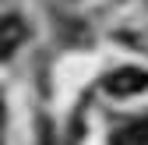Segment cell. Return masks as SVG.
I'll return each mask as SVG.
<instances>
[{
    "mask_svg": "<svg viewBox=\"0 0 148 145\" xmlns=\"http://www.w3.org/2000/svg\"><path fill=\"white\" fill-rule=\"evenodd\" d=\"M145 88H148V71H141V67H116L113 75L106 78V92L120 96V99L138 96V92H145Z\"/></svg>",
    "mask_w": 148,
    "mask_h": 145,
    "instance_id": "obj_1",
    "label": "cell"
},
{
    "mask_svg": "<svg viewBox=\"0 0 148 145\" xmlns=\"http://www.w3.org/2000/svg\"><path fill=\"white\" fill-rule=\"evenodd\" d=\"M25 35H28V28H25V21H21L18 14L0 18V60H7L11 53L25 43Z\"/></svg>",
    "mask_w": 148,
    "mask_h": 145,
    "instance_id": "obj_2",
    "label": "cell"
},
{
    "mask_svg": "<svg viewBox=\"0 0 148 145\" xmlns=\"http://www.w3.org/2000/svg\"><path fill=\"white\" fill-rule=\"evenodd\" d=\"M113 145H148V117L138 124H127L123 131H116Z\"/></svg>",
    "mask_w": 148,
    "mask_h": 145,
    "instance_id": "obj_3",
    "label": "cell"
},
{
    "mask_svg": "<svg viewBox=\"0 0 148 145\" xmlns=\"http://www.w3.org/2000/svg\"><path fill=\"white\" fill-rule=\"evenodd\" d=\"M0 131H4V99H0Z\"/></svg>",
    "mask_w": 148,
    "mask_h": 145,
    "instance_id": "obj_4",
    "label": "cell"
},
{
    "mask_svg": "<svg viewBox=\"0 0 148 145\" xmlns=\"http://www.w3.org/2000/svg\"><path fill=\"white\" fill-rule=\"evenodd\" d=\"M42 145H49V142H42Z\"/></svg>",
    "mask_w": 148,
    "mask_h": 145,
    "instance_id": "obj_5",
    "label": "cell"
}]
</instances>
